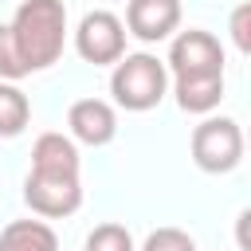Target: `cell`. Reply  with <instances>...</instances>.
<instances>
[{"label":"cell","mask_w":251,"mask_h":251,"mask_svg":"<svg viewBox=\"0 0 251 251\" xmlns=\"http://www.w3.org/2000/svg\"><path fill=\"white\" fill-rule=\"evenodd\" d=\"M24 204L39 220H63L82 208L78 145L67 133H39L31 145V169L24 176Z\"/></svg>","instance_id":"cell-1"},{"label":"cell","mask_w":251,"mask_h":251,"mask_svg":"<svg viewBox=\"0 0 251 251\" xmlns=\"http://www.w3.org/2000/svg\"><path fill=\"white\" fill-rule=\"evenodd\" d=\"M27 75V67L20 63L16 47H12V35H8V24H0V82H20Z\"/></svg>","instance_id":"cell-14"},{"label":"cell","mask_w":251,"mask_h":251,"mask_svg":"<svg viewBox=\"0 0 251 251\" xmlns=\"http://www.w3.org/2000/svg\"><path fill=\"white\" fill-rule=\"evenodd\" d=\"M141 251H196V239L180 227H157V231L145 235Z\"/></svg>","instance_id":"cell-13"},{"label":"cell","mask_w":251,"mask_h":251,"mask_svg":"<svg viewBox=\"0 0 251 251\" xmlns=\"http://www.w3.org/2000/svg\"><path fill=\"white\" fill-rule=\"evenodd\" d=\"M110 94L122 110L129 114H145L153 110L165 94H169V71L165 59L137 51V55H122L110 71Z\"/></svg>","instance_id":"cell-3"},{"label":"cell","mask_w":251,"mask_h":251,"mask_svg":"<svg viewBox=\"0 0 251 251\" xmlns=\"http://www.w3.org/2000/svg\"><path fill=\"white\" fill-rule=\"evenodd\" d=\"M176 106L184 114H212L224 98V75H200V78H173Z\"/></svg>","instance_id":"cell-9"},{"label":"cell","mask_w":251,"mask_h":251,"mask_svg":"<svg viewBox=\"0 0 251 251\" xmlns=\"http://www.w3.org/2000/svg\"><path fill=\"white\" fill-rule=\"evenodd\" d=\"M75 51L94 67H114L126 55V24L106 8L86 12L75 27Z\"/></svg>","instance_id":"cell-5"},{"label":"cell","mask_w":251,"mask_h":251,"mask_svg":"<svg viewBox=\"0 0 251 251\" xmlns=\"http://www.w3.org/2000/svg\"><path fill=\"white\" fill-rule=\"evenodd\" d=\"M86 251H137V247H133V235L122 224H98L86 235Z\"/></svg>","instance_id":"cell-12"},{"label":"cell","mask_w":251,"mask_h":251,"mask_svg":"<svg viewBox=\"0 0 251 251\" xmlns=\"http://www.w3.org/2000/svg\"><path fill=\"white\" fill-rule=\"evenodd\" d=\"M67 129H71V141L102 149L118 137V110L106 98H78L67 110Z\"/></svg>","instance_id":"cell-7"},{"label":"cell","mask_w":251,"mask_h":251,"mask_svg":"<svg viewBox=\"0 0 251 251\" xmlns=\"http://www.w3.org/2000/svg\"><path fill=\"white\" fill-rule=\"evenodd\" d=\"M231 43L239 55H251V4L231 8Z\"/></svg>","instance_id":"cell-15"},{"label":"cell","mask_w":251,"mask_h":251,"mask_svg":"<svg viewBox=\"0 0 251 251\" xmlns=\"http://www.w3.org/2000/svg\"><path fill=\"white\" fill-rule=\"evenodd\" d=\"M192 161L204 173H231L243 161V129L235 118H204L192 129Z\"/></svg>","instance_id":"cell-4"},{"label":"cell","mask_w":251,"mask_h":251,"mask_svg":"<svg viewBox=\"0 0 251 251\" xmlns=\"http://www.w3.org/2000/svg\"><path fill=\"white\" fill-rule=\"evenodd\" d=\"M165 71H173V78H200V75H224V47L212 31L188 27L173 39Z\"/></svg>","instance_id":"cell-6"},{"label":"cell","mask_w":251,"mask_h":251,"mask_svg":"<svg viewBox=\"0 0 251 251\" xmlns=\"http://www.w3.org/2000/svg\"><path fill=\"white\" fill-rule=\"evenodd\" d=\"M0 251H59V235L47 220H12L0 231Z\"/></svg>","instance_id":"cell-10"},{"label":"cell","mask_w":251,"mask_h":251,"mask_svg":"<svg viewBox=\"0 0 251 251\" xmlns=\"http://www.w3.org/2000/svg\"><path fill=\"white\" fill-rule=\"evenodd\" d=\"M180 27V0H129L126 4V31L157 43Z\"/></svg>","instance_id":"cell-8"},{"label":"cell","mask_w":251,"mask_h":251,"mask_svg":"<svg viewBox=\"0 0 251 251\" xmlns=\"http://www.w3.org/2000/svg\"><path fill=\"white\" fill-rule=\"evenodd\" d=\"M31 122V102L16 82H0V137H20Z\"/></svg>","instance_id":"cell-11"},{"label":"cell","mask_w":251,"mask_h":251,"mask_svg":"<svg viewBox=\"0 0 251 251\" xmlns=\"http://www.w3.org/2000/svg\"><path fill=\"white\" fill-rule=\"evenodd\" d=\"M8 35L27 75L55 67L67 47V4L63 0H20L8 24Z\"/></svg>","instance_id":"cell-2"}]
</instances>
